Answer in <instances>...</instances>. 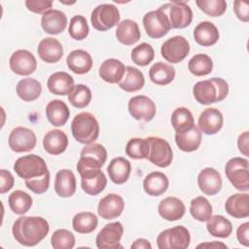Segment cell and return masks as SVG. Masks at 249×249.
<instances>
[{"instance_id": "cell-1", "label": "cell", "mask_w": 249, "mask_h": 249, "mask_svg": "<svg viewBox=\"0 0 249 249\" xmlns=\"http://www.w3.org/2000/svg\"><path fill=\"white\" fill-rule=\"evenodd\" d=\"M49 231L48 221L39 216H21L14 222L12 228L16 241L27 247L41 242L48 235Z\"/></svg>"}, {"instance_id": "cell-2", "label": "cell", "mask_w": 249, "mask_h": 249, "mask_svg": "<svg viewBox=\"0 0 249 249\" xmlns=\"http://www.w3.org/2000/svg\"><path fill=\"white\" fill-rule=\"evenodd\" d=\"M229 93V85L222 78H211L202 80L195 84L193 94L195 99L202 105L220 102L224 100Z\"/></svg>"}, {"instance_id": "cell-3", "label": "cell", "mask_w": 249, "mask_h": 249, "mask_svg": "<svg viewBox=\"0 0 249 249\" xmlns=\"http://www.w3.org/2000/svg\"><path fill=\"white\" fill-rule=\"evenodd\" d=\"M71 132L78 142L85 145L91 144L99 135V124L91 113L82 112L73 118Z\"/></svg>"}, {"instance_id": "cell-4", "label": "cell", "mask_w": 249, "mask_h": 249, "mask_svg": "<svg viewBox=\"0 0 249 249\" xmlns=\"http://www.w3.org/2000/svg\"><path fill=\"white\" fill-rule=\"evenodd\" d=\"M225 173L231 185L238 191L249 190V161L244 158L234 157L228 160Z\"/></svg>"}, {"instance_id": "cell-5", "label": "cell", "mask_w": 249, "mask_h": 249, "mask_svg": "<svg viewBox=\"0 0 249 249\" xmlns=\"http://www.w3.org/2000/svg\"><path fill=\"white\" fill-rule=\"evenodd\" d=\"M14 170L24 180L41 177L49 172L45 160L35 154L18 158L14 163Z\"/></svg>"}, {"instance_id": "cell-6", "label": "cell", "mask_w": 249, "mask_h": 249, "mask_svg": "<svg viewBox=\"0 0 249 249\" xmlns=\"http://www.w3.org/2000/svg\"><path fill=\"white\" fill-rule=\"evenodd\" d=\"M191 242V234L184 226H175L160 231L157 237L160 249H186Z\"/></svg>"}, {"instance_id": "cell-7", "label": "cell", "mask_w": 249, "mask_h": 249, "mask_svg": "<svg viewBox=\"0 0 249 249\" xmlns=\"http://www.w3.org/2000/svg\"><path fill=\"white\" fill-rule=\"evenodd\" d=\"M159 9L167 16L171 28H185L193 20V11L184 1H171L163 4Z\"/></svg>"}, {"instance_id": "cell-8", "label": "cell", "mask_w": 249, "mask_h": 249, "mask_svg": "<svg viewBox=\"0 0 249 249\" xmlns=\"http://www.w3.org/2000/svg\"><path fill=\"white\" fill-rule=\"evenodd\" d=\"M121 16L119 9L113 4H100L91 12L90 22L94 29L107 31L119 24Z\"/></svg>"}, {"instance_id": "cell-9", "label": "cell", "mask_w": 249, "mask_h": 249, "mask_svg": "<svg viewBox=\"0 0 249 249\" xmlns=\"http://www.w3.org/2000/svg\"><path fill=\"white\" fill-rule=\"evenodd\" d=\"M107 160V150L99 143L86 145L80 154L77 171L82 169H100Z\"/></svg>"}, {"instance_id": "cell-10", "label": "cell", "mask_w": 249, "mask_h": 249, "mask_svg": "<svg viewBox=\"0 0 249 249\" xmlns=\"http://www.w3.org/2000/svg\"><path fill=\"white\" fill-rule=\"evenodd\" d=\"M143 25L147 35L153 39L165 36L171 28L167 16L160 9L146 13L143 17Z\"/></svg>"}, {"instance_id": "cell-11", "label": "cell", "mask_w": 249, "mask_h": 249, "mask_svg": "<svg viewBox=\"0 0 249 249\" xmlns=\"http://www.w3.org/2000/svg\"><path fill=\"white\" fill-rule=\"evenodd\" d=\"M147 139L150 144L148 160L159 167L169 166L173 159V152L169 143L165 139L157 136H150Z\"/></svg>"}, {"instance_id": "cell-12", "label": "cell", "mask_w": 249, "mask_h": 249, "mask_svg": "<svg viewBox=\"0 0 249 249\" xmlns=\"http://www.w3.org/2000/svg\"><path fill=\"white\" fill-rule=\"evenodd\" d=\"M190 53L189 41L180 35L167 39L160 48L161 56L170 63L181 62Z\"/></svg>"}, {"instance_id": "cell-13", "label": "cell", "mask_w": 249, "mask_h": 249, "mask_svg": "<svg viewBox=\"0 0 249 249\" xmlns=\"http://www.w3.org/2000/svg\"><path fill=\"white\" fill-rule=\"evenodd\" d=\"M123 234L124 227L121 222L107 224L96 235V246L98 249H122L120 241Z\"/></svg>"}, {"instance_id": "cell-14", "label": "cell", "mask_w": 249, "mask_h": 249, "mask_svg": "<svg viewBox=\"0 0 249 249\" xmlns=\"http://www.w3.org/2000/svg\"><path fill=\"white\" fill-rule=\"evenodd\" d=\"M130 116L142 122H150L154 119L157 113L155 102L146 95H135L131 97L127 104Z\"/></svg>"}, {"instance_id": "cell-15", "label": "cell", "mask_w": 249, "mask_h": 249, "mask_svg": "<svg viewBox=\"0 0 249 249\" xmlns=\"http://www.w3.org/2000/svg\"><path fill=\"white\" fill-rule=\"evenodd\" d=\"M37 137L35 133L24 126L15 127L9 135L8 143L12 151L16 153L29 152L36 146Z\"/></svg>"}, {"instance_id": "cell-16", "label": "cell", "mask_w": 249, "mask_h": 249, "mask_svg": "<svg viewBox=\"0 0 249 249\" xmlns=\"http://www.w3.org/2000/svg\"><path fill=\"white\" fill-rule=\"evenodd\" d=\"M81 176V187L89 196H97L104 191L107 178L100 169H82L78 171Z\"/></svg>"}, {"instance_id": "cell-17", "label": "cell", "mask_w": 249, "mask_h": 249, "mask_svg": "<svg viewBox=\"0 0 249 249\" xmlns=\"http://www.w3.org/2000/svg\"><path fill=\"white\" fill-rule=\"evenodd\" d=\"M9 64L11 70L20 76L31 75L37 68V60L34 54L27 50H18L13 53Z\"/></svg>"}, {"instance_id": "cell-18", "label": "cell", "mask_w": 249, "mask_h": 249, "mask_svg": "<svg viewBox=\"0 0 249 249\" xmlns=\"http://www.w3.org/2000/svg\"><path fill=\"white\" fill-rule=\"evenodd\" d=\"M224 118L223 114L214 107L204 109L197 121V127L206 135H214L219 132L223 126Z\"/></svg>"}, {"instance_id": "cell-19", "label": "cell", "mask_w": 249, "mask_h": 249, "mask_svg": "<svg viewBox=\"0 0 249 249\" xmlns=\"http://www.w3.org/2000/svg\"><path fill=\"white\" fill-rule=\"evenodd\" d=\"M124 209L123 197L117 194H109L102 197L97 205L98 215L105 220H112L119 217Z\"/></svg>"}, {"instance_id": "cell-20", "label": "cell", "mask_w": 249, "mask_h": 249, "mask_svg": "<svg viewBox=\"0 0 249 249\" xmlns=\"http://www.w3.org/2000/svg\"><path fill=\"white\" fill-rule=\"evenodd\" d=\"M197 185L204 195L214 196L221 191V175L215 168L205 167L197 175Z\"/></svg>"}, {"instance_id": "cell-21", "label": "cell", "mask_w": 249, "mask_h": 249, "mask_svg": "<svg viewBox=\"0 0 249 249\" xmlns=\"http://www.w3.org/2000/svg\"><path fill=\"white\" fill-rule=\"evenodd\" d=\"M67 25V17L62 11L51 9L43 14L41 26L46 33L56 35L63 32Z\"/></svg>"}, {"instance_id": "cell-22", "label": "cell", "mask_w": 249, "mask_h": 249, "mask_svg": "<svg viewBox=\"0 0 249 249\" xmlns=\"http://www.w3.org/2000/svg\"><path fill=\"white\" fill-rule=\"evenodd\" d=\"M159 214L166 221L180 220L186 211L184 202L176 196H167L160 200L158 206Z\"/></svg>"}, {"instance_id": "cell-23", "label": "cell", "mask_w": 249, "mask_h": 249, "mask_svg": "<svg viewBox=\"0 0 249 249\" xmlns=\"http://www.w3.org/2000/svg\"><path fill=\"white\" fill-rule=\"evenodd\" d=\"M37 53L40 58L47 63H55L63 55V48L60 42L53 37L44 38L38 45Z\"/></svg>"}, {"instance_id": "cell-24", "label": "cell", "mask_w": 249, "mask_h": 249, "mask_svg": "<svg viewBox=\"0 0 249 249\" xmlns=\"http://www.w3.org/2000/svg\"><path fill=\"white\" fill-rule=\"evenodd\" d=\"M124 64L117 58H108L99 66V77L109 84H119L125 72Z\"/></svg>"}, {"instance_id": "cell-25", "label": "cell", "mask_w": 249, "mask_h": 249, "mask_svg": "<svg viewBox=\"0 0 249 249\" xmlns=\"http://www.w3.org/2000/svg\"><path fill=\"white\" fill-rule=\"evenodd\" d=\"M47 86L49 90L56 95H68L74 88L73 77L64 71L53 73L48 81Z\"/></svg>"}, {"instance_id": "cell-26", "label": "cell", "mask_w": 249, "mask_h": 249, "mask_svg": "<svg viewBox=\"0 0 249 249\" xmlns=\"http://www.w3.org/2000/svg\"><path fill=\"white\" fill-rule=\"evenodd\" d=\"M225 209L233 218H247L249 216V195L246 192L231 195L225 202Z\"/></svg>"}, {"instance_id": "cell-27", "label": "cell", "mask_w": 249, "mask_h": 249, "mask_svg": "<svg viewBox=\"0 0 249 249\" xmlns=\"http://www.w3.org/2000/svg\"><path fill=\"white\" fill-rule=\"evenodd\" d=\"M43 146L50 155H60L68 146V137L60 129H52L48 131L43 138Z\"/></svg>"}, {"instance_id": "cell-28", "label": "cell", "mask_w": 249, "mask_h": 249, "mask_svg": "<svg viewBox=\"0 0 249 249\" xmlns=\"http://www.w3.org/2000/svg\"><path fill=\"white\" fill-rule=\"evenodd\" d=\"M195 41L202 47H210L219 40V31L211 21H201L194 29Z\"/></svg>"}, {"instance_id": "cell-29", "label": "cell", "mask_w": 249, "mask_h": 249, "mask_svg": "<svg viewBox=\"0 0 249 249\" xmlns=\"http://www.w3.org/2000/svg\"><path fill=\"white\" fill-rule=\"evenodd\" d=\"M131 171V164L129 160L123 157L114 158L107 166V173L110 180L117 184L122 185L127 181Z\"/></svg>"}, {"instance_id": "cell-30", "label": "cell", "mask_w": 249, "mask_h": 249, "mask_svg": "<svg viewBox=\"0 0 249 249\" xmlns=\"http://www.w3.org/2000/svg\"><path fill=\"white\" fill-rule=\"evenodd\" d=\"M54 192L60 197H70L76 192V177L70 169L57 171L54 180Z\"/></svg>"}, {"instance_id": "cell-31", "label": "cell", "mask_w": 249, "mask_h": 249, "mask_svg": "<svg viewBox=\"0 0 249 249\" xmlns=\"http://www.w3.org/2000/svg\"><path fill=\"white\" fill-rule=\"evenodd\" d=\"M169 186L167 176L160 171H153L149 173L143 181V189L145 193L151 196H159L166 192Z\"/></svg>"}, {"instance_id": "cell-32", "label": "cell", "mask_w": 249, "mask_h": 249, "mask_svg": "<svg viewBox=\"0 0 249 249\" xmlns=\"http://www.w3.org/2000/svg\"><path fill=\"white\" fill-rule=\"evenodd\" d=\"M140 37L141 33L136 21L127 18L118 24L116 29V38L121 44L131 46L138 42Z\"/></svg>"}, {"instance_id": "cell-33", "label": "cell", "mask_w": 249, "mask_h": 249, "mask_svg": "<svg viewBox=\"0 0 249 249\" xmlns=\"http://www.w3.org/2000/svg\"><path fill=\"white\" fill-rule=\"evenodd\" d=\"M46 116L53 126H62L69 119L70 110L64 101L54 99L47 104Z\"/></svg>"}, {"instance_id": "cell-34", "label": "cell", "mask_w": 249, "mask_h": 249, "mask_svg": "<svg viewBox=\"0 0 249 249\" xmlns=\"http://www.w3.org/2000/svg\"><path fill=\"white\" fill-rule=\"evenodd\" d=\"M66 63L72 72L83 75L89 72L91 69L92 58L90 54L84 50H74L67 55Z\"/></svg>"}, {"instance_id": "cell-35", "label": "cell", "mask_w": 249, "mask_h": 249, "mask_svg": "<svg viewBox=\"0 0 249 249\" xmlns=\"http://www.w3.org/2000/svg\"><path fill=\"white\" fill-rule=\"evenodd\" d=\"M175 142L178 148L183 152H194L198 149L201 143V131L197 125L192 128L175 133Z\"/></svg>"}, {"instance_id": "cell-36", "label": "cell", "mask_w": 249, "mask_h": 249, "mask_svg": "<svg viewBox=\"0 0 249 249\" xmlns=\"http://www.w3.org/2000/svg\"><path fill=\"white\" fill-rule=\"evenodd\" d=\"M175 68L167 63L159 61L154 63L149 70L150 80L158 86H166L175 78Z\"/></svg>"}, {"instance_id": "cell-37", "label": "cell", "mask_w": 249, "mask_h": 249, "mask_svg": "<svg viewBox=\"0 0 249 249\" xmlns=\"http://www.w3.org/2000/svg\"><path fill=\"white\" fill-rule=\"evenodd\" d=\"M145 84L143 73L133 66H126L123 79L119 82V87L126 92L140 90Z\"/></svg>"}, {"instance_id": "cell-38", "label": "cell", "mask_w": 249, "mask_h": 249, "mask_svg": "<svg viewBox=\"0 0 249 249\" xmlns=\"http://www.w3.org/2000/svg\"><path fill=\"white\" fill-rule=\"evenodd\" d=\"M16 90L20 99L30 102L36 100L41 95L42 86L36 79L24 78L18 83Z\"/></svg>"}, {"instance_id": "cell-39", "label": "cell", "mask_w": 249, "mask_h": 249, "mask_svg": "<svg viewBox=\"0 0 249 249\" xmlns=\"http://www.w3.org/2000/svg\"><path fill=\"white\" fill-rule=\"evenodd\" d=\"M206 222V229L212 236L226 238L232 232L231 221L222 215H211Z\"/></svg>"}, {"instance_id": "cell-40", "label": "cell", "mask_w": 249, "mask_h": 249, "mask_svg": "<svg viewBox=\"0 0 249 249\" xmlns=\"http://www.w3.org/2000/svg\"><path fill=\"white\" fill-rule=\"evenodd\" d=\"M98 225L97 217L89 211L79 212L72 219V227L78 233H90Z\"/></svg>"}, {"instance_id": "cell-41", "label": "cell", "mask_w": 249, "mask_h": 249, "mask_svg": "<svg viewBox=\"0 0 249 249\" xmlns=\"http://www.w3.org/2000/svg\"><path fill=\"white\" fill-rule=\"evenodd\" d=\"M32 197L21 190L14 191L8 198L11 210L18 215H24L32 206Z\"/></svg>"}, {"instance_id": "cell-42", "label": "cell", "mask_w": 249, "mask_h": 249, "mask_svg": "<svg viewBox=\"0 0 249 249\" xmlns=\"http://www.w3.org/2000/svg\"><path fill=\"white\" fill-rule=\"evenodd\" d=\"M171 124L176 132H182L192 128L195 125L192 112L187 107L176 108L171 115Z\"/></svg>"}, {"instance_id": "cell-43", "label": "cell", "mask_w": 249, "mask_h": 249, "mask_svg": "<svg viewBox=\"0 0 249 249\" xmlns=\"http://www.w3.org/2000/svg\"><path fill=\"white\" fill-rule=\"evenodd\" d=\"M188 69L195 76H205L212 72L213 61L209 55L205 53H197L189 60Z\"/></svg>"}, {"instance_id": "cell-44", "label": "cell", "mask_w": 249, "mask_h": 249, "mask_svg": "<svg viewBox=\"0 0 249 249\" xmlns=\"http://www.w3.org/2000/svg\"><path fill=\"white\" fill-rule=\"evenodd\" d=\"M212 205L204 196H196L191 200L190 213L194 219L199 222H206L212 215Z\"/></svg>"}, {"instance_id": "cell-45", "label": "cell", "mask_w": 249, "mask_h": 249, "mask_svg": "<svg viewBox=\"0 0 249 249\" xmlns=\"http://www.w3.org/2000/svg\"><path fill=\"white\" fill-rule=\"evenodd\" d=\"M67 98L72 106L82 109L87 107L91 101L90 89L83 84L75 85L71 92L67 95Z\"/></svg>"}, {"instance_id": "cell-46", "label": "cell", "mask_w": 249, "mask_h": 249, "mask_svg": "<svg viewBox=\"0 0 249 249\" xmlns=\"http://www.w3.org/2000/svg\"><path fill=\"white\" fill-rule=\"evenodd\" d=\"M150 144L147 138H131L125 146V154L134 160L147 159L149 154Z\"/></svg>"}, {"instance_id": "cell-47", "label": "cell", "mask_w": 249, "mask_h": 249, "mask_svg": "<svg viewBox=\"0 0 249 249\" xmlns=\"http://www.w3.org/2000/svg\"><path fill=\"white\" fill-rule=\"evenodd\" d=\"M155 51L148 43H141L131 51V60L139 66H146L153 61Z\"/></svg>"}, {"instance_id": "cell-48", "label": "cell", "mask_w": 249, "mask_h": 249, "mask_svg": "<svg viewBox=\"0 0 249 249\" xmlns=\"http://www.w3.org/2000/svg\"><path fill=\"white\" fill-rule=\"evenodd\" d=\"M89 25L85 17L77 15L71 18L68 27V32L71 38L77 41L84 40L89 35Z\"/></svg>"}, {"instance_id": "cell-49", "label": "cell", "mask_w": 249, "mask_h": 249, "mask_svg": "<svg viewBox=\"0 0 249 249\" xmlns=\"http://www.w3.org/2000/svg\"><path fill=\"white\" fill-rule=\"evenodd\" d=\"M51 244L54 249H71L75 246V236L70 231L59 229L52 234Z\"/></svg>"}, {"instance_id": "cell-50", "label": "cell", "mask_w": 249, "mask_h": 249, "mask_svg": "<svg viewBox=\"0 0 249 249\" xmlns=\"http://www.w3.org/2000/svg\"><path fill=\"white\" fill-rule=\"evenodd\" d=\"M196 6L207 16L220 17L227 10V3L225 0H196Z\"/></svg>"}, {"instance_id": "cell-51", "label": "cell", "mask_w": 249, "mask_h": 249, "mask_svg": "<svg viewBox=\"0 0 249 249\" xmlns=\"http://www.w3.org/2000/svg\"><path fill=\"white\" fill-rule=\"evenodd\" d=\"M24 181H25V186L34 194H37V195L44 194L45 192H47L50 186V172H48L47 174L41 177L27 179Z\"/></svg>"}, {"instance_id": "cell-52", "label": "cell", "mask_w": 249, "mask_h": 249, "mask_svg": "<svg viewBox=\"0 0 249 249\" xmlns=\"http://www.w3.org/2000/svg\"><path fill=\"white\" fill-rule=\"evenodd\" d=\"M24 4L28 11L35 14H44L53 7L51 0H26Z\"/></svg>"}, {"instance_id": "cell-53", "label": "cell", "mask_w": 249, "mask_h": 249, "mask_svg": "<svg viewBox=\"0 0 249 249\" xmlns=\"http://www.w3.org/2000/svg\"><path fill=\"white\" fill-rule=\"evenodd\" d=\"M15 184V178L13 174L7 170L2 168L0 170V194H5L10 191Z\"/></svg>"}, {"instance_id": "cell-54", "label": "cell", "mask_w": 249, "mask_h": 249, "mask_svg": "<svg viewBox=\"0 0 249 249\" xmlns=\"http://www.w3.org/2000/svg\"><path fill=\"white\" fill-rule=\"evenodd\" d=\"M233 11L238 19L243 22L249 20V5L247 2L235 0L233 2Z\"/></svg>"}, {"instance_id": "cell-55", "label": "cell", "mask_w": 249, "mask_h": 249, "mask_svg": "<svg viewBox=\"0 0 249 249\" xmlns=\"http://www.w3.org/2000/svg\"><path fill=\"white\" fill-rule=\"evenodd\" d=\"M236 238L238 242L244 246L249 245V223L245 222L241 225L236 230Z\"/></svg>"}, {"instance_id": "cell-56", "label": "cell", "mask_w": 249, "mask_h": 249, "mask_svg": "<svg viewBox=\"0 0 249 249\" xmlns=\"http://www.w3.org/2000/svg\"><path fill=\"white\" fill-rule=\"evenodd\" d=\"M248 141H249V133H248V131H244V132H242L239 136H238V139H237V147H238V150H239V152L242 154V155H244V156H246V157H248V147H249V145H248Z\"/></svg>"}, {"instance_id": "cell-57", "label": "cell", "mask_w": 249, "mask_h": 249, "mask_svg": "<svg viewBox=\"0 0 249 249\" xmlns=\"http://www.w3.org/2000/svg\"><path fill=\"white\" fill-rule=\"evenodd\" d=\"M130 247L131 249H152L151 243L145 238H137Z\"/></svg>"}, {"instance_id": "cell-58", "label": "cell", "mask_w": 249, "mask_h": 249, "mask_svg": "<svg viewBox=\"0 0 249 249\" xmlns=\"http://www.w3.org/2000/svg\"><path fill=\"white\" fill-rule=\"evenodd\" d=\"M197 248L200 247H210V248H228L226 244L222 243V242H218V241H212V242H205V243H200L196 246Z\"/></svg>"}]
</instances>
